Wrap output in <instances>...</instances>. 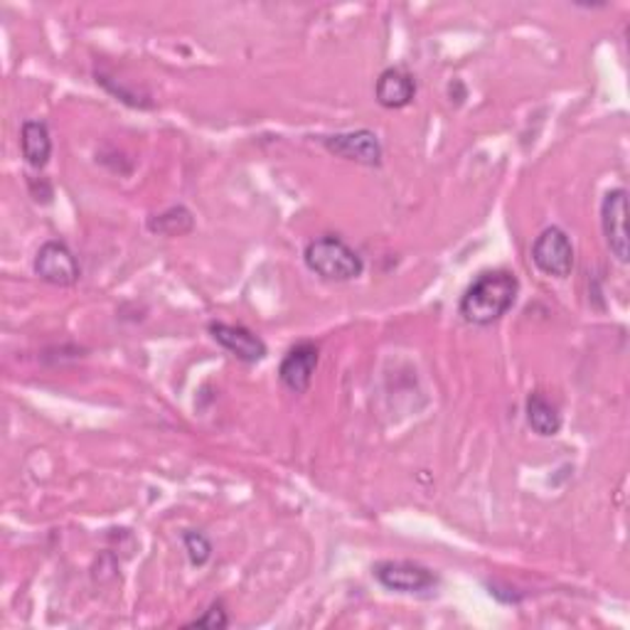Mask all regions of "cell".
I'll list each match as a JSON object with an SVG mask.
<instances>
[{
    "instance_id": "6da1fadb",
    "label": "cell",
    "mask_w": 630,
    "mask_h": 630,
    "mask_svg": "<svg viewBox=\"0 0 630 630\" xmlns=\"http://www.w3.org/2000/svg\"><path fill=\"white\" fill-rule=\"evenodd\" d=\"M518 293L520 281L512 271H486L464 293V298L458 303V313L470 325H492L514 306Z\"/></svg>"
},
{
    "instance_id": "7a4b0ae2",
    "label": "cell",
    "mask_w": 630,
    "mask_h": 630,
    "mask_svg": "<svg viewBox=\"0 0 630 630\" xmlns=\"http://www.w3.org/2000/svg\"><path fill=\"white\" fill-rule=\"evenodd\" d=\"M303 261L313 271L315 276L325 281H352L362 276L365 261L352 247L345 245L340 237L325 235L308 241L306 251H303Z\"/></svg>"
},
{
    "instance_id": "3957f363",
    "label": "cell",
    "mask_w": 630,
    "mask_h": 630,
    "mask_svg": "<svg viewBox=\"0 0 630 630\" xmlns=\"http://www.w3.org/2000/svg\"><path fill=\"white\" fill-rule=\"evenodd\" d=\"M532 261L544 276L566 279L574 269L572 239L566 237L564 229L547 227L537 239H534Z\"/></svg>"
},
{
    "instance_id": "277c9868",
    "label": "cell",
    "mask_w": 630,
    "mask_h": 630,
    "mask_svg": "<svg viewBox=\"0 0 630 630\" xmlns=\"http://www.w3.org/2000/svg\"><path fill=\"white\" fill-rule=\"evenodd\" d=\"M33 269L37 279L62 289L75 286L82 276L77 259L65 241H45L35 254Z\"/></svg>"
},
{
    "instance_id": "5b68a950",
    "label": "cell",
    "mask_w": 630,
    "mask_h": 630,
    "mask_svg": "<svg viewBox=\"0 0 630 630\" xmlns=\"http://www.w3.org/2000/svg\"><path fill=\"white\" fill-rule=\"evenodd\" d=\"M374 576L384 589L397 594H426L434 591L438 576L414 562H380L374 566Z\"/></svg>"
},
{
    "instance_id": "8992f818",
    "label": "cell",
    "mask_w": 630,
    "mask_h": 630,
    "mask_svg": "<svg viewBox=\"0 0 630 630\" xmlns=\"http://www.w3.org/2000/svg\"><path fill=\"white\" fill-rule=\"evenodd\" d=\"M601 227L611 254L626 264L628 261V193L623 187L606 193L601 203Z\"/></svg>"
},
{
    "instance_id": "52a82bcc",
    "label": "cell",
    "mask_w": 630,
    "mask_h": 630,
    "mask_svg": "<svg viewBox=\"0 0 630 630\" xmlns=\"http://www.w3.org/2000/svg\"><path fill=\"white\" fill-rule=\"evenodd\" d=\"M323 145H325V151L338 158H345V161L370 165V167L382 165V143L372 131H367V129L325 135Z\"/></svg>"
},
{
    "instance_id": "ba28073f",
    "label": "cell",
    "mask_w": 630,
    "mask_h": 630,
    "mask_svg": "<svg viewBox=\"0 0 630 630\" xmlns=\"http://www.w3.org/2000/svg\"><path fill=\"white\" fill-rule=\"evenodd\" d=\"M209 335L217 340V345L235 355L241 362H261L267 357V343L251 333L245 325H227V323H209Z\"/></svg>"
},
{
    "instance_id": "9c48e42d",
    "label": "cell",
    "mask_w": 630,
    "mask_h": 630,
    "mask_svg": "<svg viewBox=\"0 0 630 630\" xmlns=\"http://www.w3.org/2000/svg\"><path fill=\"white\" fill-rule=\"evenodd\" d=\"M321 350L315 343H298L286 352V357L281 360L279 377L281 382L289 387L291 392L303 394L313 382L315 367H318Z\"/></svg>"
},
{
    "instance_id": "30bf717a",
    "label": "cell",
    "mask_w": 630,
    "mask_h": 630,
    "mask_svg": "<svg viewBox=\"0 0 630 630\" xmlns=\"http://www.w3.org/2000/svg\"><path fill=\"white\" fill-rule=\"evenodd\" d=\"M416 97V82L404 67L384 69L374 87V99L384 109H404Z\"/></svg>"
},
{
    "instance_id": "8fae6325",
    "label": "cell",
    "mask_w": 630,
    "mask_h": 630,
    "mask_svg": "<svg viewBox=\"0 0 630 630\" xmlns=\"http://www.w3.org/2000/svg\"><path fill=\"white\" fill-rule=\"evenodd\" d=\"M20 149L23 158L33 167H45L52 155V139L47 126L42 121H25L20 129Z\"/></svg>"
},
{
    "instance_id": "7c38bea8",
    "label": "cell",
    "mask_w": 630,
    "mask_h": 630,
    "mask_svg": "<svg viewBox=\"0 0 630 630\" xmlns=\"http://www.w3.org/2000/svg\"><path fill=\"white\" fill-rule=\"evenodd\" d=\"M524 414H528V424L532 426L534 434H540V436L560 434L562 414L556 412V406L544 394H540V392L530 394L528 404H524Z\"/></svg>"
},
{
    "instance_id": "4fadbf2b",
    "label": "cell",
    "mask_w": 630,
    "mask_h": 630,
    "mask_svg": "<svg viewBox=\"0 0 630 630\" xmlns=\"http://www.w3.org/2000/svg\"><path fill=\"white\" fill-rule=\"evenodd\" d=\"M193 227H195V219L187 207H171V209H165L163 215H155L149 219L151 232L163 235V237L191 235Z\"/></svg>"
},
{
    "instance_id": "5bb4252c",
    "label": "cell",
    "mask_w": 630,
    "mask_h": 630,
    "mask_svg": "<svg viewBox=\"0 0 630 630\" xmlns=\"http://www.w3.org/2000/svg\"><path fill=\"white\" fill-rule=\"evenodd\" d=\"M183 544H185V552L191 556L193 566H205L209 562V556H213V544L205 537L203 532H195V530H185L183 532Z\"/></svg>"
},
{
    "instance_id": "9a60e30c",
    "label": "cell",
    "mask_w": 630,
    "mask_h": 630,
    "mask_svg": "<svg viewBox=\"0 0 630 630\" xmlns=\"http://www.w3.org/2000/svg\"><path fill=\"white\" fill-rule=\"evenodd\" d=\"M227 626H229V618L225 613L222 604H215V606L207 608L205 616L195 618V621L187 628H213V630H217V628H227Z\"/></svg>"
}]
</instances>
